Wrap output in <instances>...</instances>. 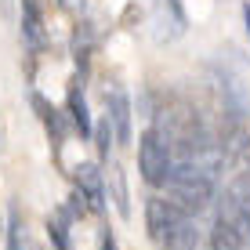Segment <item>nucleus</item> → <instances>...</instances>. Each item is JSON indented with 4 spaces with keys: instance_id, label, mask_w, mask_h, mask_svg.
I'll list each match as a JSON object with an SVG mask.
<instances>
[{
    "instance_id": "1",
    "label": "nucleus",
    "mask_w": 250,
    "mask_h": 250,
    "mask_svg": "<svg viewBox=\"0 0 250 250\" xmlns=\"http://www.w3.org/2000/svg\"><path fill=\"white\" fill-rule=\"evenodd\" d=\"M192 218L196 214H188L185 207H178L174 200H160V196H152L149 207H145L149 236L156 239L163 250H200Z\"/></svg>"
},
{
    "instance_id": "2",
    "label": "nucleus",
    "mask_w": 250,
    "mask_h": 250,
    "mask_svg": "<svg viewBox=\"0 0 250 250\" xmlns=\"http://www.w3.org/2000/svg\"><path fill=\"white\" fill-rule=\"evenodd\" d=\"M214 250H250V203L239 188H229L214 210Z\"/></svg>"
},
{
    "instance_id": "3",
    "label": "nucleus",
    "mask_w": 250,
    "mask_h": 250,
    "mask_svg": "<svg viewBox=\"0 0 250 250\" xmlns=\"http://www.w3.org/2000/svg\"><path fill=\"white\" fill-rule=\"evenodd\" d=\"M214 174L218 170L207 167V163H178L163 188L170 192V200L178 207H185L188 214H200L214 200Z\"/></svg>"
},
{
    "instance_id": "4",
    "label": "nucleus",
    "mask_w": 250,
    "mask_h": 250,
    "mask_svg": "<svg viewBox=\"0 0 250 250\" xmlns=\"http://www.w3.org/2000/svg\"><path fill=\"white\" fill-rule=\"evenodd\" d=\"M138 167H142V178L152 188H163L170 182V174H174V167H178L167 138H163L156 127H149V131L142 134V142H138Z\"/></svg>"
},
{
    "instance_id": "5",
    "label": "nucleus",
    "mask_w": 250,
    "mask_h": 250,
    "mask_svg": "<svg viewBox=\"0 0 250 250\" xmlns=\"http://www.w3.org/2000/svg\"><path fill=\"white\" fill-rule=\"evenodd\" d=\"M76 188L83 192V200H87L94 210H102L105 207V188H102V170L94 167V163H80L76 167Z\"/></svg>"
},
{
    "instance_id": "6",
    "label": "nucleus",
    "mask_w": 250,
    "mask_h": 250,
    "mask_svg": "<svg viewBox=\"0 0 250 250\" xmlns=\"http://www.w3.org/2000/svg\"><path fill=\"white\" fill-rule=\"evenodd\" d=\"M109 120H113V131L120 138V145L131 142V102H127L124 91L109 94Z\"/></svg>"
},
{
    "instance_id": "7",
    "label": "nucleus",
    "mask_w": 250,
    "mask_h": 250,
    "mask_svg": "<svg viewBox=\"0 0 250 250\" xmlns=\"http://www.w3.org/2000/svg\"><path fill=\"white\" fill-rule=\"evenodd\" d=\"M22 33L33 47L44 44V25H40V11H37V0H22Z\"/></svg>"
},
{
    "instance_id": "8",
    "label": "nucleus",
    "mask_w": 250,
    "mask_h": 250,
    "mask_svg": "<svg viewBox=\"0 0 250 250\" xmlns=\"http://www.w3.org/2000/svg\"><path fill=\"white\" fill-rule=\"evenodd\" d=\"M69 116H73L76 131H80L83 138L91 134V116H87V102H83V94L73 87V94H69Z\"/></svg>"
},
{
    "instance_id": "9",
    "label": "nucleus",
    "mask_w": 250,
    "mask_h": 250,
    "mask_svg": "<svg viewBox=\"0 0 250 250\" xmlns=\"http://www.w3.org/2000/svg\"><path fill=\"white\" fill-rule=\"evenodd\" d=\"M7 250H25V225H22L15 207H11V214H7Z\"/></svg>"
},
{
    "instance_id": "10",
    "label": "nucleus",
    "mask_w": 250,
    "mask_h": 250,
    "mask_svg": "<svg viewBox=\"0 0 250 250\" xmlns=\"http://www.w3.org/2000/svg\"><path fill=\"white\" fill-rule=\"evenodd\" d=\"M65 225H69V221H65V214H62V210H58L55 218L47 221V232H51V239H55V247H58V250H69V229H65Z\"/></svg>"
},
{
    "instance_id": "11",
    "label": "nucleus",
    "mask_w": 250,
    "mask_h": 250,
    "mask_svg": "<svg viewBox=\"0 0 250 250\" xmlns=\"http://www.w3.org/2000/svg\"><path fill=\"white\" fill-rule=\"evenodd\" d=\"M94 134H98V152L102 156H109V145H113V138H116V131H113V120H102L98 127H94Z\"/></svg>"
},
{
    "instance_id": "12",
    "label": "nucleus",
    "mask_w": 250,
    "mask_h": 250,
    "mask_svg": "<svg viewBox=\"0 0 250 250\" xmlns=\"http://www.w3.org/2000/svg\"><path fill=\"white\" fill-rule=\"evenodd\" d=\"M247 33H250V4H247Z\"/></svg>"
},
{
    "instance_id": "13",
    "label": "nucleus",
    "mask_w": 250,
    "mask_h": 250,
    "mask_svg": "<svg viewBox=\"0 0 250 250\" xmlns=\"http://www.w3.org/2000/svg\"><path fill=\"white\" fill-rule=\"evenodd\" d=\"M0 11H7V0H0Z\"/></svg>"
}]
</instances>
